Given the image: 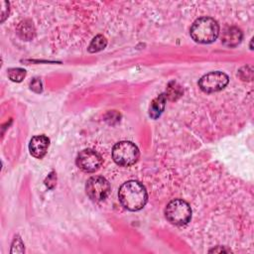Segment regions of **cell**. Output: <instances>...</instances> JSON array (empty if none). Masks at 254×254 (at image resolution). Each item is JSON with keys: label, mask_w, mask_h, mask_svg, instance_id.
Instances as JSON below:
<instances>
[{"label": "cell", "mask_w": 254, "mask_h": 254, "mask_svg": "<svg viewBox=\"0 0 254 254\" xmlns=\"http://www.w3.org/2000/svg\"><path fill=\"white\" fill-rule=\"evenodd\" d=\"M118 199L126 210L137 212L145 207L148 195L145 187L140 182L128 181L119 188Z\"/></svg>", "instance_id": "1"}, {"label": "cell", "mask_w": 254, "mask_h": 254, "mask_svg": "<svg viewBox=\"0 0 254 254\" xmlns=\"http://www.w3.org/2000/svg\"><path fill=\"white\" fill-rule=\"evenodd\" d=\"M193 40L200 44H211L217 40L219 34L218 22L211 17L197 19L190 30Z\"/></svg>", "instance_id": "2"}, {"label": "cell", "mask_w": 254, "mask_h": 254, "mask_svg": "<svg viewBox=\"0 0 254 254\" xmlns=\"http://www.w3.org/2000/svg\"><path fill=\"white\" fill-rule=\"evenodd\" d=\"M165 217L174 225H186L192 218V209L184 200H173L165 209Z\"/></svg>", "instance_id": "3"}, {"label": "cell", "mask_w": 254, "mask_h": 254, "mask_svg": "<svg viewBox=\"0 0 254 254\" xmlns=\"http://www.w3.org/2000/svg\"><path fill=\"white\" fill-rule=\"evenodd\" d=\"M139 149L130 141H121L114 145L112 149V158L121 167H129L139 159Z\"/></svg>", "instance_id": "4"}, {"label": "cell", "mask_w": 254, "mask_h": 254, "mask_svg": "<svg viewBox=\"0 0 254 254\" xmlns=\"http://www.w3.org/2000/svg\"><path fill=\"white\" fill-rule=\"evenodd\" d=\"M228 82H230V79L226 73L217 71L211 72L201 77L199 82V87L204 92L213 93L223 90Z\"/></svg>", "instance_id": "5"}, {"label": "cell", "mask_w": 254, "mask_h": 254, "mask_svg": "<svg viewBox=\"0 0 254 254\" xmlns=\"http://www.w3.org/2000/svg\"><path fill=\"white\" fill-rule=\"evenodd\" d=\"M86 192L91 200L101 201L109 197L110 193V185L106 178L94 176L88 180Z\"/></svg>", "instance_id": "6"}, {"label": "cell", "mask_w": 254, "mask_h": 254, "mask_svg": "<svg viewBox=\"0 0 254 254\" xmlns=\"http://www.w3.org/2000/svg\"><path fill=\"white\" fill-rule=\"evenodd\" d=\"M75 162H77L78 167L84 172L94 173L103 164V158L96 151L91 149H85L80 152Z\"/></svg>", "instance_id": "7"}, {"label": "cell", "mask_w": 254, "mask_h": 254, "mask_svg": "<svg viewBox=\"0 0 254 254\" xmlns=\"http://www.w3.org/2000/svg\"><path fill=\"white\" fill-rule=\"evenodd\" d=\"M50 145V139L45 135L34 136L29 144L30 153L37 159H42L46 154Z\"/></svg>", "instance_id": "8"}, {"label": "cell", "mask_w": 254, "mask_h": 254, "mask_svg": "<svg viewBox=\"0 0 254 254\" xmlns=\"http://www.w3.org/2000/svg\"><path fill=\"white\" fill-rule=\"evenodd\" d=\"M243 34L237 27H227L224 29L221 37V42L224 46L234 48L236 47L242 41Z\"/></svg>", "instance_id": "9"}, {"label": "cell", "mask_w": 254, "mask_h": 254, "mask_svg": "<svg viewBox=\"0 0 254 254\" xmlns=\"http://www.w3.org/2000/svg\"><path fill=\"white\" fill-rule=\"evenodd\" d=\"M166 100H167L166 94L162 93V94L158 95L153 101H152L150 109H149L150 117L156 119L162 114V112L164 111V109H165Z\"/></svg>", "instance_id": "10"}, {"label": "cell", "mask_w": 254, "mask_h": 254, "mask_svg": "<svg viewBox=\"0 0 254 254\" xmlns=\"http://www.w3.org/2000/svg\"><path fill=\"white\" fill-rule=\"evenodd\" d=\"M108 45V40L103 35H97L93 38L91 43L89 46V52L90 53H96L99 51L104 50Z\"/></svg>", "instance_id": "11"}, {"label": "cell", "mask_w": 254, "mask_h": 254, "mask_svg": "<svg viewBox=\"0 0 254 254\" xmlns=\"http://www.w3.org/2000/svg\"><path fill=\"white\" fill-rule=\"evenodd\" d=\"M7 75L12 82L20 83L26 77V71L21 68H12L7 71Z\"/></svg>", "instance_id": "12"}, {"label": "cell", "mask_w": 254, "mask_h": 254, "mask_svg": "<svg viewBox=\"0 0 254 254\" xmlns=\"http://www.w3.org/2000/svg\"><path fill=\"white\" fill-rule=\"evenodd\" d=\"M183 93V91L181 87L175 82H171L168 86V91L166 93V97L170 98L171 100H175L178 97H180L181 94Z\"/></svg>", "instance_id": "13"}, {"label": "cell", "mask_w": 254, "mask_h": 254, "mask_svg": "<svg viewBox=\"0 0 254 254\" xmlns=\"http://www.w3.org/2000/svg\"><path fill=\"white\" fill-rule=\"evenodd\" d=\"M19 33L22 34L21 37L24 39H31L33 38V34H34V28L33 25L31 23H26L25 21L24 23H21L20 27H19Z\"/></svg>", "instance_id": "14"}, {"label": "cell", "mask_w": 254, "mask_h": 254, "mask_svg": "<svg viewBox=\"0 0 254 254\" xmlns=\"http://www.w3.org/2000/svg\"><path fill=\"white\" fill-rule=\"evenodd\" d=\"M25 251L24 249V243L22 239L17 236H15L13 243H12V248H11V253H23Z\"/></svg>", "instance_id": "15"}, {"label": "cell", "mask_w": 254, "mask_h": 254, "mask_svg": "<svg viewBox=\"0 0 254 254\" xmlns=\"http://www.w3.org/2000/svg\"><path fill=\"white\" fill-rule=\"evenodd\" d=\"M30 88H31V90H32L33 91H35V92H37V93L41 92L42 90H43V86H42L41 80H40V79H34V80L31 82V84H30Z\"/></svg>", "instance_id": "16"}, {"label": "cell", "mask_w": 254, "mask_h": 254, "mask_svg": "<svg viewBox=\"0 0 254 254\" xmlns=\"http://www.w3.org/2000/svg\"><path fill=\"white\" fill-rule=\"evenodd\" d=\"M55 184H56V176H55V173H51V174L48 176L47 180H46V186H47L48 188H50V189H52V188H54Z\"/></svg>", "instance_id": "17"}, {"label": "cell", "mask_w": 254, "mask_h": 254, "mask_svg": "<svg viewBox=\"0 0 254 254\" xmlns=\"http://www.w3.org/2000/svg\"><path fill=\"white\" fill-rule=\"evenodd\" d=\"M1 4L3 5V8H2V12H1V16H2V22L4 21V19L7 17V15H8V12H6V10L7 11H9V9H8V7H9V4L7 3V2H5V1H2L1 2Z\"/></svg>", "instance_id": "18"}, {"label": "cell", "mask_w": 254, "mask_h": 254, "mask_svg": "<svg viewBox=\"0 0 254 254\" xmlns=\"http://www.w3.org/2000/svg\"><path fill=\"white\" fill-rule=\"evenodd\" d=\"M223 252V251H226V252H228V251H231V250H228V249H224V248H222V249H213V250H211L210 252Z\"/></svg>", "instance_id": "19"}]
</instances>
